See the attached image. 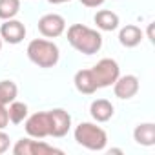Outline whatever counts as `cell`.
Here are the masks:
<instances>
[{"instance_id": "cell-1", "label": "cell", "mask_w": 155, "mask_h": 155, "mask_svg": "<svg viewBox=\"0 0 155 155\" xmlns=\"http://www.w3.org/2000/svg\"><path fill=\"white\" fill-rule=\"evenodd\" d=\"M68 42L84 55H95L102 48V35L84 24H73L68 28Z\"/></svg>"}, {"instance_id": "cell-2", "label": "cell", "mask_w": 155, "mask_h": 155, "mask_svg": "<svg viewBox=\"0 0 155 155\" xmlns=\"http://www.w3.org/2000/svg\"><path fill=\"white\" fill-rule=\"evenodd\" d=\"M28 57L38 68H53V66H57L60 53H58L57 44H53L46 38H35L28 46Z\"/></svg>"}, {"instance_id": "cell-3", "label": "cell", "mask_w": 155, "mask_h": 155, "mask_svg": "<svg viewBox=\"0 0 155 155\" xmlns=\"http://www.w3.org/2000/svg\"><path fill=\"white\" fill-rule=\"evenodd\" d=\"M75 140L81 146L91 150V151H101L108 144V135L106 131L91 122H81L75 128Z\"/></svg>"}, {"instance_id": "cell-4", "label": "cell", "mask_w": 155, "mask_h": 155, "mask_svg": "<svg viewBox=\"0 0 155 155\" xmlns=\"http://www.w3.org/2000/svg\"><path fill=\"white\" fill-rule=\"evenodd\" d=\"M91 75L95 79L97 88H108L119 79L120 68L113 58H102L91 68Z\"/></svg>"}, {"instance_id": "cell-5", "label": "cell", "mask_w": 155, "mask_h": 155, "mask_svg": "<svg viewBox=\"0 0 155 155\" xmlns=\"http://www.w3.org/2000/svg\"><path fill=\"white\" fill-rule=\"evenodd\" d=\"M26 131L29 137L33 139H44L49 137L51 133V122H49V111H38L33 113L31 117H26V124H24Z\"/></svg>"}, {"instance_id": "cell-6", "label": "cell", "mask_w": 155, "mask_h": 155, "mask_svg": "<svg viewBox=\"0 0 155 155\" xmlns=\"http://www.w3.org/2000/svg\"><path fill=\"white\" fill-rule=\"evenodd\" d=\"M15 155H51V153H62V150L53 148L42 140H33V139H20L13 146Z\"/></svg>"}, {"instance_id": "cell-7", "label": "cell", "mask_w": 155, "mask_h": 155, "mask_svg": "<svg viewBox=\"0 0 155 155\" xmlns=\"http://www.w3.org/2000/svg\"><path fill=\"white\" fill-rule=\"evenodd\" d=\"M64 29H66V20H64V17H60L57 13H48L38 20V31L48 38L60 37L64 33Z\"/></svg>"}, {"instance_id": "cell-8", "label": "cell", "mask_w": 155, "mask_h": 155, "mask_svg": "<svg viewBox=\"0 0 155 155\" xmlns=\"http://www.w3.org/2000/svg\"><path fill=\"white\" fill-rule=\"evenodd\" d=\"M49 122H51V133L49 137H64L68 135L69 128H71V115L62 110V108H57V110H51L49 111Z\"/></svg>"}, {"instance_id": "cell-9", "label": "cell", "mask_w": 155, "mask_h": 155, "mask_svg": "<svg viewBox=\"0 0 155 155\" xmlns=\"http://www.w3.org/2000/svg\"><path fill=\"white\" fill-rule=\"evenodd\" d=\"M139 91V79L135 75H119V79L113 82V93L115 97L128 101L131 97H135Z\"/></svg>"}, {"instance_id": "cell-10", "label": "cell", "mask_w": 155, "mask_h": 155, "mask_svg": "<svg viewBox=\"0 0 155 155\" xmlns=\"http://www.w3.org/2000/svg\"><path fill=\"white\" fill-rule=\"evenodd\" d=\"M0 37L8 44H20L26 37V26L15 18L4 20V24L0 26Z\"/></svg>"}, {"instance_id": "cell-11", "label": "cell", "mask_w": 155, "mask_h": 155, "mask_svg": "<svg viewBox=\"0 0 155 155\" xmlns=\"http://www.w3.org/2000/svg\"><path fill=\"white\" fill-rule=\"evenodd\" d=\"M73 82H75V88L79 90L81 93H84V95H91V93H95L99 90L97 84H95L93 75H91V69H81V71H77Z\"/></svg>"}, {"instance_id": "cell-12", "label": "cell", "mask_w": 155, "mask_h": 155, "mask_svg": "<svg viewBox=\"0 0 155 155\" xmlns=\"http://www.w3.org/2000/svg\"><path fill=\"white\" fill-rule=\"evenodd\" d=\"M90 113H91V117H93L97 122H108V120L113 117L115 110H113V104H111L110 101H106V99H97V101L91 102Z\"/></svg>"}, {"instance_id": "cell-13", "label": "cell", "mask_w": 155, "mask_h": 155, "mask_svg": "<svg viewBox=\"0 0 155 155\" xmlns=\"http://www.w3.org/2000/svg\"><path fill=\"white\" fill-rule=\"evenodd\" d=\"M133 139L140 146H153L155 144V124L142 122L133 130Z\"/></svg>"}, {"instance_id": "cell-14", "label": "cell", "mask_w": 155, "mask_h": 155, "mask_svg": "<svg viewBox=\"0 0 155 155\" xmlns=\"http://www.w3.org/2000/svg\"><path fill=\"white\" fill-rule=\"evenodd\" d=\"M140 40H142V31H140V28H137L133 24L124 26L119 33V42L124 48H135L140 44Z\"/></svg>"}, {"instance_id": "cell-15", "label": "cell", "mask_w": 155, "mask_h": 155, "mask_svg": "<svg viewBox=\"0 0 155 155\" xmlns=\"http://www.w3.org/2000/svg\"><path fill=\"white\" fill-rule=\"evenodd\" d=\"M95 24L102 31H115L119 28V15L108 9H101L95 15Z\"/></svg>"}, {"instance_id": "cell-16", "label": "cell", "mask_w": 155, "mask_h": 155, "mask_svg": "<svg viewBox=\"0 0 155 155\" xmlns=\"http://www.w3.org/2000/svg\"><path fill=\"white\" fill-rule=\"evenodd\" d=\"M18 95V88L13 81H0V106L13 102Z\"/></svg>"}, {"instance_id": "cell-17", "label": "cell", "mask_w": 155, "mask_h": 155, "mask_svg": "<svg viewBox=\"0 0 155 155\" xmlns=\"http://www.w3.org/2000/svg\"><path fill=\"white\" fill-rule=\"evenodd\" d=\"M8 115H9V120H11L13 124H20V122H24L26 117H28V106H26L24 102L13 101V102H9Z\"/></svg>"}, {"instance_id": "cell-18", "label": "cell", "mask_w": 155, "mask_h": 155, "mask_svg": "<svg viewBox=\"0 0 155 155\" xmlns=\"http://www.w3.org/2000/svg\"><path fill=\"white\" fill-rule=\"evenodd\" d=\"M20 11V0H0V18H15Z\"/></svg>"}, {"instance_id": "cell-19", "label": "cell", "mask_w": 155, "mask_h": 155, "mask_svg": "<svg viewBox=\"0 0 155 155\" xmlns=\"http://www.w3.org/2000/svg\"><path fill=\"white\" fill-rule=\"evenodd\" d=\"M9 150V135L0 130V153H6Z\"/></svg>"}, {"instance_id": "cell-20", "label": "cell", "mask_w": 155, "mask_h": 155, "mask_svg": "<svg viewBox=\"0 0 155 155\" xmlns=\"http://www.w3.org/2000/svg\"><path fill=\"white\" fill-rule=\"evenodd\" d=\"M9 124V115H8V108L0 106V130H4Z\"/></svg>"}, {"instance_id": "cell-21", "label": "cell", "mask_w": 155, "mask_h": 155, "mask_svg": "<svg viewBox=\"0 0 155 155\" xmlns=\"http://www.w3.org/2000/svg\"><path fill=\"white\" fill-rule=\"evenodd\" d=\"M81 4L86 8H99L104 4V0H81Z\"/></svg>"}, {"instance_id": "cell-22", "label": "cell", "mask_w": 155, "mask_h": 155, "mask_svg": "<svg viewBox=\"0 0 155 155\" xmlns=\"http://www.w3.org/2000/svg\"><path fill=\"white\" fill-rule=\"evenodd\" d=\"M49 4H64V2H69V0H48Z\"/></svg>"}, {"instance_id": "cell-23", "label": "cell", "mask_w": 155, "mask_h": 155, "mask_svg": "<svg viewBox=\"0 0 155 155\" xmlns=\"http://www.w3.org/2000/svg\"><path fill=\"white\" fill-rule=\"evenodd\" d=\"M0 49H2V37H0Z\"/></svg>"}]
</instances>
